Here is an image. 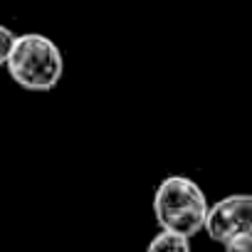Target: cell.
Instances as JSON below:
<instances>
[{
	"instance_id": "6da1fadb",
	"label": "cell",
	"mask_w": 252,
	"mask_h": 252,
	"mask_svg": "<svg viewBox=\"0 0 252 252\" xmlns=\"http://www.w3.org/2000/svg\"><path fill=\"white\" fill-rule=\"evenodd\" d=\"M210 203L203 188L188 176H166L154 193V218L161 230L193 237L205 230Z\"/></svg>"
},
{
	"instance_id": "7a4b0ae2",
	"label": "cell",
	"mask_w": 252,
	"mask_h": 252,
	"mask_svg": "<svg viewBox=\"0 0 252 252\" xmlns=\"http://www.w3.org/2000/svg\"><path fill=\"white\" fill-rule=\"evenodd\" d=\"M5 69L18 87L28 92H50L64 74V57L47 35L25 32L15 37Z\"/></svg>"
},
{
	"instance_id": "3957f363",
	"label": "cell",
	"mask_w": 252,
	"mask_h": 252,
	"mask_svg": "<svg viewBox=\"0 0 252 252\" xmlns=\"http://www.w3.org/2000/svg\"><path fill=\"white\" fill-rule=\"evenodd\" d=\"M205 232L220 245L252 232V193H232L213 203L205 218Z\"/></svg>"
},
{
	"instance_id": "277c9868",
	"label": "cell",
	"mask_w": 252,
	"mask_h": 252,
	"mask_svg": "<svg viewBox=\"0 0 252 252\" xmlns=\"http://www.w3.org/2000/svg\"><path fill=\"white\" fill-rule=\"evenodd\" d=\"M146 252H193V247H190V237L161 230L158 235H154V240L149 242Z\"/></svg>"
},
{
	"instance_id": "5b68a950",
	"label": "cell",
	"mask_w": 252,
	"mask_h": 252,
	"mask_svg": "<svg viewBox=\"0 0 252 252\" xmlns=\"http://www.w3.org/2000/svg\"><path fill=\"white\" fill-rule=\"evenodd\" d=\"M15 32L5 25H0V67H5L8 57H10V50H13V42H15Z\"/></svg>"
},
{
	"instance_id": "8992f818",
	"label": "cell",
	"mask_w": 252,
	"mask_h": 252,
	"mask_svg": "<svg viewBox=\"0 0 252 252\" xmlns=\"http://www.w3.org/2000/svg\"><path fill=\"white\" fill-rule=\"evenodd\" d=\"M222 250H225V252H252V232L237 235V237L227 240V242L222 245Z\"/></svg>"
}]
</instances>
